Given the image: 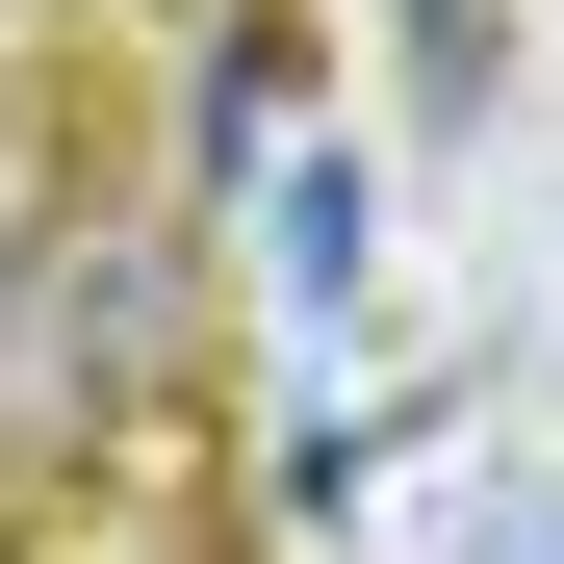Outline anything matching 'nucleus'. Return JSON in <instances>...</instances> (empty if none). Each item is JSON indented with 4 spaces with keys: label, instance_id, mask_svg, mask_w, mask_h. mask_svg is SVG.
Listing matches in <instances>:
<instances>
[{
    "label": "nucleus",
    "instance_id": "nucleus-1",
    "mask_svg": "<svg viewBox=\"0 0 564 564\" xmlns=\"http://www.w3.org/2000/svg\"><path fill=\"white\" fill-rule=\"evenodd\" d=\"M129 359H154V231H104V282L26 257V308H0V436H26L52 386H129Z\"/></svg>",
    "mask_w": 564,
    "mask_h": 564
}]
</instances>
